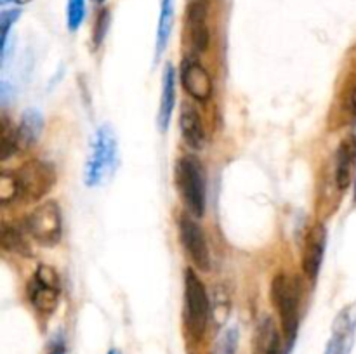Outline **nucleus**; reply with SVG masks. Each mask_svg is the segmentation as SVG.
I'll list each match as a JSON object with an SVG mask.
<instances>
[{"label":"nucleus","instance_id":"0eeeda50","mask_svg":"<svg viewBox=\"0 0 356 354\" xmlns=\"http://www.w3.org/2000/svg\"><path fill=\"white\" fill-rule=\"evenodd\" d=\"M59 292H61V281H59L58 271L51 266H38L28 287V297L37 312L51 314L58 305Z\"/></svg>","mask_w":356,"mask_h":354},{"label":"nucleus","instance_id":"2eb2a0df","mask_svg":"<svg viewBox=\"0 0 356 354\" xmlns=\"http://www.w3.org/2000/svg\"><path fill=\"white\" fill-rule=\"evenodd\" d=\"M190 21V33L193 49L204 52L209 45V28H207V7L204 0H193L188 12Z\"/></svg>","mask_w":356,"mask_h":354},{"label":"nucleus","instance_id":"4468645a","mask_svg":"<svg viewBox=\"0 0 356 354\" xmlns=\"http://www.w3.org/2000/svg\"><path fill=\"white\" fill-rule=\"evenodd\" d=\"M179 128L181 134H183L184 142L190 146L191 149L198 151V149L204 148L205 144V130L204 124H202V118L198 115V111L191 106H184L181 111L179 117Z\"/></svg>","mask_w":356,"mask_h":354},{"label":"nucleus","instance_id":"f257e3e1","mask_svg":"<svg viewBox=\"0 0 356 354\" xmlns=\"http://www.w3.org/2000/svg\"><path fill=\"white\" fill-rule=\"evenodd\" d=\"M117 163L118 144L113 128L110 125H101L90 142V153L83 170V180L87 186L96 187L106 183L113 176Z\"/></svg>","mask_w":356,"mask_h":354},{"label":"nucleus","instance_id":"f03ea898","mask_svg":"<svg viewBox=\"0 0 356 354\" xmlns=\"http://www.w3.org/2000/svg\"><path fill=\"white\" fill-rule=\"evenodd\" d=\"M176 184L181 198L193 217H202L207 201V187H205V172L195 156L186 155L177 160Z\"/></svg>","mask_w":356,"mask_h":354},{"label":"nucleus","instance_id":"bb28decb","mask_svg":"<svg viewBox=\"0 0 356 354\" xmlns=\"http://www.w3.org/2000/svg\"><path fill=\"white\" fill-rule=\"evenodd\" d=\"M7 2H16V3H26V2H30V0H2V3H7Z\"/></svg>","mask_w":356,"mask_h":354},{"label":"nucleus","instance_id":"7ed1b4c3","mask_svg":"<svg viewBox=\"0 0 356 354\" xmlns=\"http://www.w3.org/2000/svg\"><path fill=\"white\" fill-rule=\"evenodd\" d=\"M271 301L280 316L282 330L287 344H292L299 326V301H301V287L298 280L287 274H277L271 281Z\"/></svg>","mask_w":356,"mask_h":354},{"label":"nucleus","instance_id":"20e7f679","mask_svg":"<svg viewBox=\"0 0 356 354\" xmlns=\"http://www.w3.org/2000/svg\"><path fill=\"white\" fill-rule=\"evenodd\" d=\"M212 304L200 278L191 269L184 276V321L195 337H202L211 319Z\"/></svg>","mask_w":356,"mask_h":354},{"label":"nucleus","instance_id":"5701e85b","mask_svg":"<svg viewBox=\"0 0 356 354\" xmlns=\"http://www.w3.org/2000/svg\"><path fill=\"white\" fill-rule=\"evenodd\" d=\"M228 312H229V301L225 294L218 292L214 297V305H212V316H214L216 323L218 325H222L228 318Z\"/></svg>","mask_w":356,"mask_h":354},{"label":"nucleus","instance_id":"f3484780","mask_svg":"<svg viewBox=\"0 0 356 354\" xmlns=\"http://www.w3.org/2000/svg\"><path fill=\"white\" fill-rule=\"evenodd\" d=\"M174 9H176V0H162L159 30H156V61L162 58L163 51H165L167 44H169L174 26Z\"/></svg>","mask_w":356,"mask_h":354},{"label":"nucleus","instance_id":"c85d7f7f","mask_svg":"<svg viewBox=\"0 0 356 354\" xmlns=\"http://www.w3.org/2000/svg\"><path fill=\"white\" fill-rule=\"evenodd\" d=\"M92 2H94V3H103L104 0H92Z\"/></svg>","mask_w":356,"mask_h":354},{"label":"nucleus","instance_id":"393cba45","mask_svg":"<svg viewBox=\"0 0 356 354\" xmlns=\"http://www.w3.org/2000/svg\"><path fill=\"white\" fill-rule=\"evenodd\" d=\"M108 24H110V12L106 9H103L99 16H97L96 28H94V44L96 45H99L103 42L104 35L108 31Z\"/></svg>","mask_w":356,"mask_h":354},{"label":"nucleus","instance_id":"ddd939ff","mask_svg":"<svg viewBox=\"0 0 356 354\" xmlns=\"http://www.w3.org/2000/svg\"><path fill=\"white\" fill-rule=\"evenodd\" d=\"M174 106H176V71L172 65H167L162 76V96H160L159 108V127L162 132L169 128Z\"/></svg>","mask_w":356,"mask_h":354},{"label":"nucleus","instance_id":"1a4fd4ad","mask_svg":"<svg viewBox=\"0 0 356 354\" xmlns=\"http://www.w3.org/2000/svg\"><path fill=\"white\" fill-rule=\"evenodd\" d=\"M356 335V302L346 305L332 323V335L327 342L325 354H351Z\"/></svg>","mask_w":356,"mask_h":354},{"label":"nucleus","instance_id":"412c9836","mask_svg":"<svg viewBox=\"0 0 356 354\" xmlns=\"http://www.w3.org/2000/svg\"><path fill=\"white\" fill-rule=\"evenodd\" d=\"M238 340H240V332L236 326H229L225 332L221 333V337L216 342L214 351L212 354H236L238 349Z\"/></svg>","mask_w":356,"mask_h":354},{"label":"nucleus","instance_id":"a211bd4d","mask_svg":"<svg viewBox=\"0 0 356 354\" xmlns=\"http://www.w3.org/2000/svg\"><path fill=\"white\" fill-rule=\"evenodd\" d=\"M282 340L273 319L264 318L257 330V351L259 354H280Z\"/></svg>","mask_w":356,"mask_h":354},{"label":"nucleus","instance_id":"6e6552de","mask_svg":"<svg viewBox=\"0 0 356 354\" xmlns=\"http://www.w3.org/2000/svg\"><path fill=\"white\" fill-rule=\"evenodd\" d=\"M179 238L195 267L200 271L211 269V250L200 224L188 215L179 217Z\"/></svg>","mask_w":356,"mask_h":354},{"label":"nucleus","instance_id":"423d86ee","mask_svg":"<svg viewBox=\"0 0 356 354\" xmlns=\"http://www.w3.org/2000/svg\"><path fill=\"white\" fill-rule=\"evenodd\" d=\"M16 174L19 186V200L37 201L54 186L56 172L45 162H26Z\"/></svg>","mask_w":356,"mask_h":354},{"label":"nucleus","instance_id":"f8f14e48","mask_svg":"<svg viewBox=\"0 0 356 354\" xmlns=\"http://www.w3.org/2000/svg\"><path fill=\"white\" fill-rule=\"evenodd\" d=\"M356 163V139L353 135L343 139L336 153V183L339 189H348L353 179Z\"/></svg>","mask_w":356,"mask_h":354},{"label":"nucleus","instance_id":"39448f33","mask_svg":"<svg viewBox=\"0 0 356 354\" xmlns=\"http://www.w3.org/2000/svg\"><path fill=\"white\" fill-rule=\"evenodd\" d=\"M26 235L38 245L54 246L63 236V215L58 201H45L26 217Z\"/></svg>","mask_w":356,"mask_h":354},{"label":"nucleus","instance_id":"4be33fe9","mask_svg":"<svg viewBox=\"0 0 356 354\" xmlns=\"http://www.w3.org/2000/svg\"><path fill=\"white\" fill-rule=\"evenodd\" d=\"M86 19V0H68L66 3V26L76 31Z\"/></svg>","mask_w":356,"mask_h":354},{"label":"nucleus","instance_id":"dca6fc26","mask_svg":"<svg viewBox=\"0 0 356 354\" xmlns=\"http://www.w3.org/2000/svg\"><path fill=\"white\" fill-rule=\"evenodd\" d=\"M42 130H44V118L40 111L26 110L21 117L19 127H17V139L21 146H31L38 141Z\"/></svg>","mask_w":356,"mask_h":354},{"label":"nucleus","instance_id":"b1692460","mask_svg":"<svg viewBox=\"0 0 356 354\" xmlns=\"http://www.w3.org/2000/svg\"><path fill=\"white\" fill-rule=\"evenodd\" d=\"M19 17V10H3L0 16V28H2V56L7 52V35H9V28L16 23Z\"/></svg>","mask_w":356,"mask_h":354},{"label":"nucleus","instance_id":"9b49d317","mask_svg":"<svg viewBox=\"0 0 356 354\" xmlns=\"http://www.w3.org/2000/svg\"><path fill=\"white\" fill-rule=\"evenodd\" d=\"M181 83L193 99L207 101L212 96V78L207 69L195 59H184L181 66Z\"/></svg>","mask_w":356,"mask_h":354},{"label":"nucleus","instance_id":"cd10ccee","mask_svg":"<svg viewBox=\"0 0 356 354\" xmlns=\"http://www.w3.org/2000/svg\"><path fill=\"white\" fill-rule=\"evenodd\" d=\"M108 354H120V353H118L117 349H110V351H108Z\"/></svg>","mask_w":356,"mask_h":354},{"label":"nucleus","instance_id":"aec40b11","mask_svg":"<svg viewBox=\"0 0 356 354\" xmlns=\"http://www.w3.org/2000/svg\"><path fill=\"white\" fill-rule=\"evenodd\" d=\"M16 200H19V186H17L16 174L3 172L0 176V203L10 205Z\"/></svg>","mask_w":356,"mask_h":354},{"label":"nucleus","instance_id":"a878e982","mask_svg":"<svg viewBox=\"0 0 356 354\" xmlns=\"http://www.w3.org/2000/svg\"><path fill=\"white\" fill-rule=\"evenodd\" d=\"M49 354H65V344H63V340H58V342L52 344Z\"/></svg>","mask_w":356,"mask_h":354},{"label":"nucleus","instance_id":"6ab92c4d","mask_svg":"<svg viewBox=\"0 0 356 354\" xmlns=\"http://www.w3.org/2000/svg\"><path fill=\"white\" fill-rule=\"evenodd\" d=\"M2 246L9 252L21 253V255H30V243L26 242L24 233L14 226H3L2 229Z\"/></svg>","mask_w":356,"mask_h":354},{"label":"nucleus","instance_id":"9d476101","mask_svg":"<svg viewBox=\"0 0 356 354\" xmlns=\"http://www.w3.org/2000/svg\"><path fill=\"white\" fill-rule=\"evenodd\" d=\"M327 245V231L322 224L313 226L305 238V246H302L301 267L302 273L308 280H316L322 267L323 255H325Z\"/></svg>","mask_w":356,"mask_h":354}]
</instances>
